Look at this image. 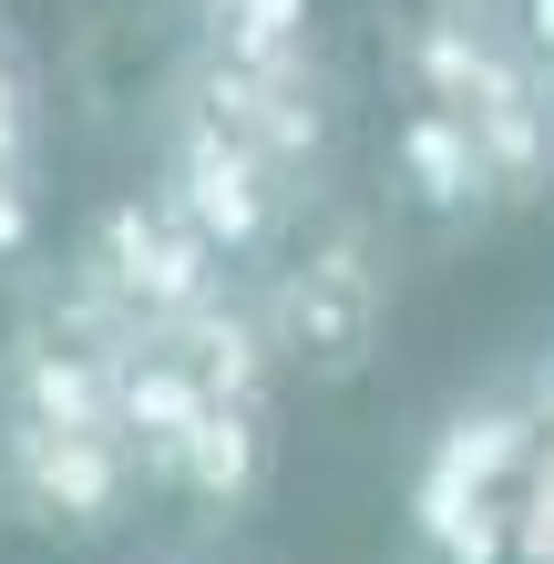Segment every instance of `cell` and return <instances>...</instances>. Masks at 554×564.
Masks as SVG:
<instances>
[{"label": "cell", "instance_id": "1", "mask_svg": "<svg viewBox=\"0 0 554 564\" xmlns=\"http://www.w3.org/2000/svg\"><path fill=\"white\" fill-rule=\"evenodd\" d=\"M411 83L421 104L463 113V134L482 144V175H493V206H534L554 185V83L513 52L503 21H482L472 0H452L411 31Z\"/></svg>", "mask_w": 554, "mask_h": 564}, {"label": "cell", "instance_id": "2", "mask_svg": "<svg viewBox=\"0 0 554 564\" xmlns=\"http://www.w3.org/2000/svg\"><path fill=\"white\" fill-rule=\"evenodd\" d=\"M257 308H268V339L298 380H360L380 328H390V278H380L370 226L360 216H308Z\"/></svg>", "mask_w": 554, "mask_h": 564}, {"label": "cell", "instance_id": "3", "mask_svg": "<svg viewBox=\"0 0 554 564\" xmlns=\"http://www.w3.org/2000/svg\"><path fill=\"white\" fill-rule=\"evenodd\" d=\"M73 268H93V278H104L123 308L144 318V339H154V328H175L185 308H206V297L226 288V257L185 226V206H175L165 185L113 195V206L83 226V257H73Z\"/></svg>", "mask_w": 554, "mask_h": 564}, {"label": "cell", "instance_id": "4", "mask_svg": "<svg viewBox=\"0 0 554 564\" xmlns=\"http://www.w3.org/2000/svg\"><path fill=\"white\" fill-rule=\"evenodd\" d=\"M154 185L185 206V226L216 257H268L278 226H287V195H298L268 154H247L206 104H185V93L165 104V175H154Z\"/></svg>", "mask_w": 554, "mask_h": 564}, {"label": "cell", "instance_id": "5", "mask_svg": "<svg viewBox=\"0 0 554 564\" xmlns=\"http://www.w3.org/2000/svg\"><path fill=\"white\" fill-rule=\"evenodd\" d=\"M134 452L123 431H42V421H0V492L11 513H31L42 534H104L134 503Z\"/></svg>", "mask_w": 554, "mask_h": 564}, {"label": "cell", "instance_id": "6", "mask_svg": "<svg viewBox=\"0 0 554 564\" xmlns=\"http://www.w3.org/2000/svg\"><path fill=\"white\" fill-rule=\"evenodd\" d=\"M175 93L206 104L247 154H268L287 185H308L318 154H329V83H318V62H298V73H237V62L195 52L185 73H175Z\"/></svg>", "mask_w": 554, "mask_h": 564}, {"label": "cell", "instance_id": "7", "mask_svg": "<svg viewBox=\"0 0 554 564\" xmlns=\"http://www.w3.org/2000/svg\"><path fill=\"white\" fill-rule=\"evenodd\" d=\"M0 421L113 431V359H93L73 339H52L42 318H21L11 339H0Z\"/></svg>", "mask_w": 554, "mask_h": 564}, {"label": "cell", "instance_id": "8", "mask_svg": "<svg viewBox=\"0 0 554 564\" xmlns=\"http://www.w3.org/2000/svg\"><path fill=\"white\" fill-rule=\"evenodd\" d=\"M154 349L165 359H185L195 380H206V401H237V411H268L278 401V339H268V308L257 297H237V288H216L206 308H185L175 328H154Z\"/></svg>", "mask_w": 554, "mask_h": 564}, {"label": "cell", "instance_id": "9", "mask_svg": "<svg viewBox=\"0 0 554 564\" xmlns=\"http://www.w3.org/2000/svg\"><path fill=\"white\" fill-rule=\"evenodd\" d=\"M206 380L185 370V359L165 349H134V359H113V431H123V452H134V473L144 482H175V462L195 442V421H206Z\"/></svg>", "mask_w": 554, "mask_h": 564}, {"label": "cell", "instance_id": "10", "mask_svg": "<svg viewBox=\"0 0 554 564\" xmlns=\"http://www.w3.org/2000/svg\"><path fill=\"white\" fill-rule=\"evenodd\" d=\"M411 534L432 564H513V492L452 473L442 452H421L411 473Z\"/></svg>", "mask_w": 554, "mask_h": 564}, {"label": "cell", "instance_id": "11", "mask_svg": "<svg viewBox=\"0 0 554 564\" xmlns=\"http://www.w3.org/2000/svg\"><path fill=\"white\" fill-rule=\"evenodd\" d=\"M268 462H278V431L268 411H237V401H216L206 421H195V442L175 462V492L195 513H216V523H237L257 492H268Z\"/></svg>", "mask_w": 554, "mask_h": 564}, {"label": "cell", "instance_id": "12", "mask_svg": "<svg viewBox=\"0 0 554 564\" xmlns=\"http://www.w3.org/2000/svg\"><path fill=\"white\" fill-rule=\"evenodd\" d=\"M390 164H401V185H411L432 216H482V206H493L482 144L463 134V113H442V104H411V113H401V134H390Z\"/></svg>", "mask_w": 554, "mask_h": 564}, {"label": "cell", "instance_id": "13", "mask_svg": "<svg viewBox=\"0 0 554 564\" xmlns=\"http://www.w3.org/2000/svg\"><path fill=\"white\" fill-rule=\"evenodd\" d=\"M432 452L452 462V473L493 482V492H524L534 452H544V431H534V411L513 401V390H493V401H463V411H452V421L432 431Z\"/></svg>", "mask_w": 554, "mask_h": 564}, {"label": "cell", "instance_id": "14", "mask_svg": "<svg viewBox=\"0 0 554 564\" xmlns=\"http://www.w3.org/2000/svg\"><path fill=\"white\" fill-rule=\"evenodd\" d=\"M206 52L237 73H298V62H318L308 0H206Z\"/></svg>", "mask_w": 554, "mask_h": 564}, {"label": "cell", "instance_id": "15", "mask_svg": "<svg viewBox=\"0 0 554 564\" xmlns=\"http://www.w3.org/2000/svg\"><path fill=\"white\" fill-rule=\"evenodd\" d=\"M31 164H42V83L0 21V185H31Z\"/></svg>", "mask_w": 554, "mask_h": 564}, {"label": "cell", "instance_id": "16", "mask_svg": "<svg viewBox=\"0 0 554 564\" xmlns=\"http://www.w3.org/2000/svg\"><path fill=\"white\" fill-rule=\"evenodd\" d=\"M513 564H554V452H534L524 492H513Z\"/></svg>", "mask_w": 554, "mask_h": 564}, {"label": "cell", "instance_id": "17", "mask_svg": "<svg viewBox=\"0 0 554 564\" xmlns=\"http://www.w3.org/2000/svg\"><path fill=\"white\" fill-rule=\"evenodd\" d=\"M31 247H42V206H31V185H0V278L31 268Z\"/></svg>", "mask_w": 554, "mask_h": 564}, {"label": "cell", "instance_id": "18", "mask_svg": "<svg viewBox=\"0 0 554 564\" xmlns=\"http://www.w3.org/2000/svg\"><path fill=\"white\" fill-rule=\"evenodd\" d=\"M513 52L554 83V0H513Z\"/></svg>", "mask_w": 554, "mask_h": 564}, {"label": "cell", "instance_id": "19", "mask_svg": "<svg viewBox=\"0 0 554 564\" xmlns=\"http://www.w3.org/2000/svg\"><path fill=\"white\" fill-rule=\"evenodd\" d=\"M524 411H534V431H544V452H554V359L534 370V390H524Z\"/></svg>", "mask_w": 554, "mask_h": 564}]
</instances>
